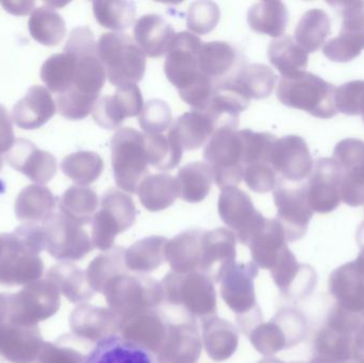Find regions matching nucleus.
Instances as JSON below:
<instances>
[{
    "mask_svg": "<svg viewBox=\"0 0 364 363\" xmlns=\"http://www.w3.org/2000/svg\"><path fill=\"white\" fill-rule=\"evenodd\" d=\"M237 238L231 230L218 228L205 232L201 247L199 272L220 283L229 269L235 264Z\"/></svg>",
    "mask_w": 364,
    "mask_h": 363,
    "instance_id": "obj_12",
    "label": "nucleus"
},
{
    "mask_svg": "<svg viewBox=\"0 0 364 363\" xmlns=\"http://www.w3.org/2000/svg\"><path fill=\"white\" fill-rule=\"evenodd\" d=\"M203 350V341L196 321L186 319L181 323L168 321L166 338L155 356L161 363H196Z\"/></svg>",
    "mask_w": 364,
    "mask_h": 363,
    "instance_id": "obj_13",
    "label": "nucleus"
},
{
    "mask_svg": "<svg viewBox=\"0 0 364 363\" xmlns=\"http://www.w3.org/2000/svg\"><path fill=\"white\" fill-rule=\"evenodd\" d=\"M61 207L73 219L87 224L94 217L100 200L95 191L85 187H74L68 189L62 197Z\"/></svg>",
    "mask_w": 364,
    "mask_h": 363,
    "instance_id": "obj_34",
    "label": "nucleus"
},
{
    "mask_svg": "<svg viewBox=\"0 0 364 363\" xmlns=\"http://www.w3.org/2000/svg\"><path fill=\"white\" fill-rule=\"evenodd\" d=\"M155 362V356L151 352L117 335L98 341L82 363Z\"/></svg>",
    "mask_w": 364,
    "mask_h": 363,
    "instance_id": "obj_20",
    "label": "nucleus"
},
{
    "mask_svg": "<svg viewBox=\"0 0 364 363\" xmlns=\"http://www.w3.org/2000/svg\"><path fill=\"white\" fill-rule=\"evenodd\" d=\"M215 126L203 111L184 113L170 127L168 138L182 151H195L208 143Z\"/></svg>",
    "mask_w": 364,
    "mask_h": 363,
    "instance_id": "obj_18",
    "label": "nucleus"
},
{
    "mask_svg": "<svg viewBox=\"0 0 364 363\" xmlns=\"http://www.w3.org/2000/svg\"><path fill=\"white\" fill-rule=\"evenodd\" d=\"M13 141L14 138L9 115L4 107L0 106V153L8 151L12 146Z\"/></svg>",
    "mask_w": 364,
    "mask_h": 363,
    "instance_id": "obj_39",
    "label": "nucleus"
},
{
    "mask_svg": "<svg viewBox=\"0 0 364 363\" xmlns=\"http://www.w3.org/2000/svg\"><path fill=\"white\" fill-rule=\"evenodd\" d=\"M203 158L218 188L237 187L244 174L243 140L240 130H216L205 144Z\"/></svg>",
    "mask_w": 364,
    "mask_h": 363,
    "instance_id": "obj_8",
    "label": "nucleus"
},
{
    "mask_svg": "<svg viewBox=\"0 0 364 363\" xmlns=\"http://www.w3.org/2000/svg\"><path fill=\"white\" fill-rule=\"evenodd\" d=\"M168 239L151 236L134 242L126 249L125 262L129 272L147 274L158 270L166 261V246Z\"/></svg>",
    "mask_w": 364,
    "mask_h": 363,
    "instance_id": "obj_24",
    "label": "nucleus"
},
{
    "mask_svg": "<svg viewBox=\"0 0 364 363\" xmlns=\"http://www.w3.org/2000/svg\"><path fill=\"white\" fill-rule=\"evenodd\" d=\"M164 303L179 307L184 315L200 321L216 315L218 294L214 283L200 272L168 273L161 281Z\"/></svg>",
    "mask_w": 364,
    "mask_h": 363,
    "instance_id": "obj_3",
    "label": "nucleus"
},
{
    "mask_svg": "<svg viewBox=\"0 0 364 363\" xmlns=\"http://www.w3.org/2000/svg\"><path fill=\"white\" fill-rule=\"evenodd\" d=\"M199 67L216 91L232 92L239 85L247 62L243 53L230 43L213 40L201 46Z\"/></svg>",
    "mask_w": 364,
    "mask_h": 363,
    "instance_id": "obj_10",
    "label": "nucleus"
},
{
    "mask_svg": "<svg viewBox=\"0 0 364 363\" xmlns=\"http://www.w3.org/2000/svg\"><path fill=\"white\" fill-rule=\"evenodd\" d=\"M97 50L111 85L128 87L142 81L146 70V55L128 34H102L97 43Z\"/></svg>",
    "mask_w": 364,
    "mask_h": 363,
    "instance_id": "obj_5",
    "label": "nucleus"
},
{
    "mask_svg": "<svg viewBox=\"0 0 364 363\" xmlns=\"http://www.w3.org/2000/svg\"><path fill=\"white\" fill-rule=\"evenodd\" d=\"M277 97L284 106L307 111L314 117L337 114L336 87L309 72L290 78L282 77L277 87Z\"/></svg>",
    "mask_w": 364,
    "mask_h": 363,
    "instance_id": "obj_7",
    "label": "nucleus"
},
{
    "mask_svg": "<svg viewBox=\"0 0 364 363\" xmlns=\"http://www.w3.org/2000/svg\"><path fill=\"white\" fill-rule=\"evenodd\" d=\"M166 330L168 320L157 309L122 322L119 332L126 340L136 343L156 356L164 345Z\"/></svg>",
    "mask_w": 364,
    "mask_h": 363,
    "instance_id": "obj_16",
    "label": "nucleus"
},
{
    "mask_svg": "<svg viewBox=\"0 0 364 363\" xmlns=\"http://www.w3.org/2000/svg\"><path fill=\"white\" fill-rule=\"evenodd\" d=\"M96 21L107 29L123 31L136 21V6L132 1L106 0L93 2Z\"/></svg>",
    "mask_w": 364,
    "mask_h": 363,
    "instance_id": "obj_31",
    "label": "nucleus"
},
{
    "mask_svg": "<svg viewBox=\"0 0 364 363\" xmlns=\"http://www.w3.org/2000/svg\"><path fill=\"white\" fill-rule=\"evenodd\" d=\"M55 112V102L44 87H34L14 107L13 119L23 129H34L46 123Z\"/></svg>",
    "mask_w": 364,
    "mask_h": 363,
    "instance_id": "obj_22",
    "label": "nucleus"
},
{
    "mask_svg": "<svg viewBox=\"0 0 364 363\" xmlns=\"http://www.w3.org/2000/svg\"><path fill=\"white\" fill-rule=\"evenodd\" d=\"M218 215L237 241L245 246H248L267 221L255 208L250 196L237 187L222 189L218 197Z\"/></svg>",
    "mask_w": 364,
    "mask_h": 363,
    "instance_id": "obj_11",
    "label": "nucleus"
},
{
    "mask_svg": "<svg viewBox=\"0 0 364 363\" xmlns=\"http://www.w3.org/2000/svg\"><path fill=\"white\" fill-rule=\"evenodd\" d=\"M247 21L254 31L278 38L288 23V10L282 1H263L248 10Z\"/></svg>",
    "mask_w": 364,
    "mask_h": 363,
    "instance_id": "obj_27",
    "label": "nucleus"
},
{
    "mask_svg": "<svg viewBox=\"0 0 364 363\" xmlns=\"http://www.w3.org/2000/svg\"><path fill=\"white\" fill-rule=\"evenodd\" d=\"M172 110L164 100L151 99L143 107L139 115V124L144 130L145 134H162L172 125Z\"/></svg>",
    "mask_w": 364,
    "mask_h": 363,
    "instance_id": "obj_37",
    "label": "nucleus"
},
{
    "mask_svg": "<svg viewBox=\"0 0 364 363\" xmlns=\"http://www.w3.org/2000/svg\"><path fill=\"white\" fill-rule=\"evenodd\" d=\"M275 72L264 64H250L246 67L239 85L232 92L247 99H264L275 87Z\"/></svg>",
    "mask_w": 364,
    "mask_h": 363,
    "instance_id": "obj_30",
    "label": "nucleus"
},
{
    "mask_svg": "<svg viewBox=\"0 0 364 363\" xmlns=\"http://www.w3.org/2000/svg\"><path fill=\"white\" fill-rule=\"evenodd\" d=\"M62 170L66 176L78 185H91L102 175L104 161L96 153L79 151L64 159L62 162Z\"/></svg>",
    "mask_w": 364,
    "mask_h": 363,
    "instance_id": "obj_32",
    "label": "nucleus"
},
{
    "mask_svg": "<svg viewBox=\"0 0 364 363\" xmlns=\"http://www.w3.org/2000/svg\"><path fill=\"white\" fill-rule=\"evenodd\" d=\"M144 102L138 85L117 87L113 95L106 96L96 102L93 109L94 121L105 129H115L127 117H138Z\"/></svg>",
    "mask_w": 364,
    "mask_h": 363,
    "instance_id": "obj_14",
    "label": "nucleus"
},
{
    "mask_svg": "<svg viewBox=\"0 0 364 363\" xmlns=\"http://www.w3.org/2000/svg\"><path fill=\"white\" fill-rule=\"evenodd\" d=\"M134 40L146 57L160 58L168 53L174 40V28L157 14L143 15L134 29Z\"/></svg>",
    "mask_w": 364,
    "mask_h": 363,
    "instance_id": "obj_17",
    "label": "nucleus"
},
{
    "mask_svg": "<svg viewBox=\"0 0 364 363\" xmlns=\"http://www.w3.org/2000/svg\"><path fill=\"white\" fill-rule=\"evenodd\" d=\"M271 164L282 179L301 181L311 170V157L303 139L284 136L275 140L272 145Z\"/></svg>",
    "mask_w": 364,
    "mask_h": 363,
    "instance_id": "obj_15",
    "label": "nucleus"
},
{
    "mask_svg": "<svg viewBox=\"0 0 364 363\" xmlns=\"http://www.w3.org/2000/svg\"><path fill=\"white\" fill-rule=\"evenodd\" d=\"M203 234L205 230L188 229L168 241L166 261L173 272L178 274L199 272Z\"/></svg>",
    "mask_w": 364,
    "mask_h": 363,
    "instance_id": "obj_19",
    "label": "nucleus"
},
{
    "mask_svg": "<svg viewBox=\"0 0 364 363\" xmlns=\"http://www.w3.org/2000/svg\"><path fill=\"white\" fill-rule=\"evenodd\" d=\"M250 100L231 91H215L203 112L209 115L215 129H237L240 114L250 107ZM215 130V131H216Z\"/></svg>",
    "mask_w": 364,
    "mask_h": 363,
    "instance_id": "obj_26",
    "label": "nucleus"
},
{
    "mask_svg": "<svg viewBox=\"0 0 364 363\" xmlns=\"http://www.w3.org/2000/svg\"><path fill=\"white\" fill-rule=\"evenodd\" d=\"M201 46L203 42L198 36L188 31L179 32L171 44L164 63L168 81L193 111H205L216 91L199 67Z\"/></svg>",
    "mask_w": 364,
    "mask_h": 363,
    "instance_id": "obj_1",
    "label": "nucleus"
},
{
    "mask_svg": "<svg viewBox=\"0 0 364 363\" xmlns=\"http://www.w3.org/2000/svg\"><path fill=\"white\" fill-rule=\"evenodd\" d=\"M203 347L213 362L229 359L239 347V332L227 320L214 317L201 321Z\"/></svg>",
    "mask_w": 364,
    "mask_h": 363,
    "instance_id": "obj_21",
    "label": "nucleus"
},
{
    "mask_svg": "<svg viewBox=\"0 0 364 363\" xmlns=\"http://www.w3.org/2000/svg\"><path fill=\"white\" fill-rule=\"evenodd\" d=\"M126 249L113 246L94 260L91 266L92 283L98 292H104L112 279L129 273L125 262Z\"/></svg>",
    "mask_w": 364,
    "mask_h": 363,
    "instance_id": "obj_33",
    "label": "nucleus"
},
{
    "mask_svg": "<svg viewBox=\"0 0 364 363\" xmlns=\"http://www.w3.org/2000/svg\"><path fill=\"white\" fill-rule=\"evenodd\" d=\"M77 58L72 51L65 50L48 59L42 70V77L49 89L55 93L63 94L74 85Z\"/></svg>",
    "mask_w": 364,
    "mask_h": 363,
    "instance_id": "obj_29",
    "label": "nucleus"
},
{
    "mask_svg": "<svg viewBox=\"0 0 364 363\" xmlns=\"http://www.w3.org/2000/svg\"><path fill=\"white\" fill-rule=\"evenodd\" d=\"M149 166L159 170H170L181 162L183 151L164 134H145Z\"/></svg>",
    "mask_w": 364,
    "mask_h": 363,
    "instance_id": "obj_35",
    "label": "nucleus"
},
{
    "mask_svg": "<svg viewBox=\"0 0 364 363\" xmlns=\"http://www.w3.org/2000/svg\"><path fill=\"white\" fill-rule=\"evenodd\" d=\"M220 17V6L215 2L195 1L186 11V26L193 33L205 36L215 29Z\"/></svg>",
    "mask_w": 364,
    "mask_h": 363,
    "instance_id": "obj_36",
    "label": "nucleus"
},
{
    "mask_svg": "<svg viewBox=\"0 0 364 363\" xmlns=\"http://www.w3.org/2000/svg\"><path fill=\"white\" fill-rule=\"evenodd\" d=\"M102 293L121 323L146 311L157 310L164 303L161 283L143 274L121 275L112 279Z\"/></svg>",
    "mask_w": 364,
    "mask_h": 363,
    "instance_id": "obj_2",
    "label": "nucleus"
},
{
    "mask_svg": "<svg viewBox=\"0 0 364 363\" xmlns=\"http://www.w3.org/2000/svg\"><path fill=\"white\" fill-rule=\"evenodd\" d=\"M102 208L93 217V243L102 251H110L115 238L136 223V209L132 196L110 189L102 198Z\"/></svg>",
    "mask_w": 364,
    "mask_h": 363,
    "instance_id": "obj_9",
    "label": "nucleus"
},
{
    "mask_svg": "<svg viewBox=\"0 0 364 363\" xmlns=\"http://www.w3.org/2000/svg\"><path fill=\"white\" fill-rule=\"evenodd\" d=\"M112 168L117 187L130 194L149 176L146 138L134 128H119L111 141Z\"/></svg>",
    "mask_w": 364,
    "mask_h": 363,
    "instance_id": "obj_6",
    "label": "nucleus"
},
{
    "mask_svg": "<svg viewBox=\"0 0 364 363\" xmlns=\"http://www.w3.org/2000/svg\"><path fill=\"white\" fill-rule=\"evenodd\" d=\"M179 197L186 202H203L211 191L214 175L205 162H191L179 170L177 175Z\"/></svg>",
    "mask_w": 364,
    "mask_h": 363,
    "instance_id": "obj_25",
    "label": "nucleus"
},
{
    "mask_svg": "<svg viewBox=\"0 0 364 363\" xmlns=\"http://www.w3.org/2000/svg\"><path fill=\"white\" fill-rule=\"evenodd\" d=\"M139 200L145 209L151 212L170 208L179 197L177 179L172 175H149L143 179L138 189Z\"/></svg>",
    "mask_w": 364,
    "mask_h": 363,
    "instance_id": "obj_23",
    "label": "nucleus"
},
{
    "mask_svg": "<svg viewBox=\"0 0 364 363\" xmlns=\"http://www.w3.org/2000/svg\"><path fill=\"white\" fill-rule=\"evenodd\" d=\"M258 274L255 262H235L220 283V296L235 313L237 326L246 336L262 323V313L255 292V279Z\"/></svg>",
    "mask_w": 364,
    "mask_h": 363,
    "instance_id": "obj_4",
    "label": "nucleus"
},
{
    "mask_svg": "<svg viewBox=\"0 0 364 363\" xmlns=\"http://www.w3.org/2000/svg\"><path fill=\"white\" fill-rule=\"evenodd\" d=\"M243 179L247 187L256 193H267L279 183L277 173L271 163L252 164L244 168Z\"/></svg>",
    "mask_w": 364,
    "mask_h": 363,
    "instance_id": "obj_38",
    "label": "nucleus"
},
{
    "mask_svg": "<svg viewBox=\"0 0 364 363\" xmlns=\"http://www.w3.org/2000/svg\"><path fill=\"white\" fill-rule=\"evenodd\" d=\"M269 59L284 78L301 74L308 64L306 51L289 36L272 40Z\"/></svg>",
    "mask_w": 364,
    "mask_h": 363,
    "instance_id": "obj_28",
    "label": "nucleus"
}]
</instances>
